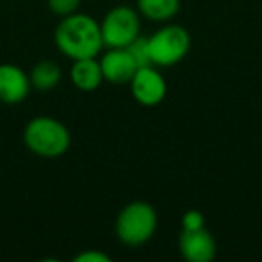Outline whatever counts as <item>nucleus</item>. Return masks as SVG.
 Instances as JSON below:
<instances>
[{
	"label": "nucleus",
	"instance_id": "1",
	"mask_svg": "<svg viewBox=\"0 0 262 262\" xmlns=\"http://www.w3.org/2000/svg\"><path fill=\"white\" fill-rule=\"evenodd\" d=\"M54 45L65 58L72 61L83 58H97L104 47L101 24L94 16L77 11L63 16L54 29Z\"/></svg>",
	"mask_w": 262,
	"mask_h": 262
},
{
	"label": "nucleus",
	"instance_id": "2",
	"mask_svg": "<svg viewBox=\"0 0 262 262\" xmlns=\"http://www.w3.org/2000/svg\"><path fill=\"white\" fill-rule=\"evenodd\" d=\"M24 144L33 155L41 158H59L72 144L70 131L63 122L49 115L31 119L24 129Z\"/></svg>",
	"mask_w": 262,
	"mask_h": 262
},
{
	"label": "nucleus",
	"instance_id": "3",
	"mask_svg": "<svg viewBox=\"0 0 262 262\" xmlns=\"http://www.w3.org/2000/svg\"><path fill=\"white\" fill-rule=\"evenodd\" d=\"M158 228V214L147 201H131L115 219V235L129 248L142 246L153 239Z\"/></svg>",
	"mask_w": 262,
	"mask_h": 262
},
{
	"label": "nucleus",
	"instance_id": "4",
	"mask_svg": "<svg viewBox=\"0 0 262 262\" xmlns=\"http://www.w3.org/2000/svg\"><path fill=\"white\" fill-rule=\"evenodd\" d=\"M151 63L160 69L174 67L185 59L190 51V34L185 27L167 24L147 38Z\"/></svg>",
	"mask_w": 262,
	"mask_h": 262
},
{
	"label": "nucleus",
	"instance_id": "5",
	"mask_svg": "<svg viewBox=\"0 0 262 262\" xmlns=\"http://www.w3.org/2000/svg\"><path fill=\"white\" fill-rule=\"evenodd\" d=\"M99 24L106 49H124L140 36V13L129 6H115Z\"/></svg>",
	"mask_w": 262,
	"mask_h": 262
},
{
	"label": "nucleus",
	"instance_id": "6",
	"mask_svg": "<svg viewBox=\"0 0 262 262\" xmlns=\"http://www.w3.org/2000/svg\"><path fill=\"white\" fill-rule=\"evenodd\" d=\"M129 86L133 99L146 108L158 106L167 95V83L155 65L140 67L129 81Z\"/></svg>",
	"mask_w": 262,
	"mask_h": 262
},
{
	"label": "nucleus",
	"instance_id": "7",
	"mask_svg": "<svg viewBox=\"0 0 262 262\" xmlns=\"http://www.w3.org/2000/svg\"><path fill=\"white\" fill-rule=\"evenodd\" d=\"M180 253L187 262H212L217 253V244L207 228L182 230Z\"/></svg>",
	"mask_w": 262,
	"mask_h": 262
},
{
	"label": "nucleus",
	"instance_id": "8",
	"mask_svg": "<svg viewBox=\"0 0 262 262\" xmlns=\"http://www.w3.org/2000/svg\"><path fill=\"white\" fill-rule=\"evenodd\" d=\"M99 63H101L104 81L113 84H127L139 70V65H137V61L126 47L108 49L101 56Z\"/></svg>",
	"mask_w": 262,
	"mask_h": 262
},
{
	"label": "nucleus",
	"instance_id": "9",
	"mask_svg": "<svg viewBox=\"0 0 262 262\" xmlns=\"http://www.w3.org/2000/svg\"><path fill=\"white\" fill-rule=\"evenodd\" d=\"M29 74L13 63L0 65V102L4 104H20L26 101L31 92Z\"/></svg>",
	"mask_w": 262,
	"mask_h": 262
},
{
	"label": "nucleus",
	"instance_id": "10",
	"mask_svg": "<svg viewBox=\"0 0 262 262\" xmlns=\"http://www.w3.org/2000/svg\"><path fill=\"white\" fill-rule=\"evenodd\" d=\"M70 81L81 92H95L101 83L104 81L102 77V69L97 58H83L74 59L70 67Z\"/></svg>",
	"mask_w": 262,
	"mask_h": 262
},
{
	"label": "nucleus",
	"instance_id": "11",
	"mask_svg": "<svg viewBox=\"0 0 262 262\" xmlns=\"http://www.w3.org/2000/svg\"><path fill=\"white\" fill-rule=\"evenodd\" d=\"M61 77H63L61 67L56 61H52V59H41V61H38L29 74L31 86L36 92H41V94L54 90L61 83Z\"/></svg>",
	"mask_w": 262,
	"mask_h": 262
},
{
	"label": "nucleus",
	"instance_id": "12",
	"mask_svg": "<svg viewBox=\"0 0 262 262\" xmlns=\"http://www.w3.org/2000/svg\"><path fill=\"white\" fill-rule=\"evenodd\" d=\"M137 8L144 18L151 22L167 24L178 15L182 0H137Z\"/></svg>",
	"mask_w": 262,
	"mask_h": 262
},
{
	"label": "nucleus",
	"instance_id": "13",
	"mask_svg": "<svg viewBox=\"0 0 262 262\" xmlns=\"http://www.w3.org/2000/svg\"><path fill=\"white\" fill-rule=\"evenodd\" d=\"M127 51H129V54L133 56V59L137 61V65L140 67H149L153 65L151 63V56H149V45H147V38H142L139 36L135 41L131 45H127Z\"/></svg>",
	"mask_w": 262,
	"mask_h": 262
},
{
	"label": "nucleus",
	"instance_id": "14",
	"mask_svg": "<svg viewBox=\"0 0 262 262\" xmlns=\"http://www.w3.org/2000/svg\"><path fill=\"white\" fill-rule=\"evenodd\" d=\"M47 6L54 15L58 16H69L76 13L81 6V0H47Z\"/></svg>",
	"mask_w": 262,
	"mask_h": 262
},
{
	"label": "nucleus",
	"instance_id": "15",
	"mask_svg": "<svg viewBox=\"0 0 262 262\" xmlns=\"http://www.w3.org/2000/svg\"><path fill=\"white\" fill-rule=\"evenodd\" d=\"M205 226V215L200 210H187L182 215V230H198Z\"/></svg>",
	"mask_w": 262,
	"mask_h": 262
},
{
	"label": "nucleus",
	"instance_id": "16",
	"mask_svg": "<svg viewBox=\"0 0 262 262\" xmlns=\"http://www.w3.org/2000/svg\"><path fill=\"white\" fill-rule=\"evenodd\" d=\"M76 262H110L112 258L99 250H84L74 257Z\"/></svg>",
	"mask_w": 262,
	"mask_h": 262
}]
</instances>
